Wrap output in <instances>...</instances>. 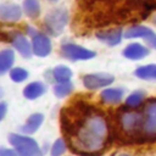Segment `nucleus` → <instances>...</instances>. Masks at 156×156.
I'll list each match as a JSON object with an SVG mask.
<instances>
[{"instance_id": "f257e3e1", "label": "nucleus", "mask_w": 156, "mask_h": 156, "mask_svg": "<svg viewBox=\"0 0 156 156\" xmlns=\"http://www.w3.org/2000/svg\"><path fill=\"white\" fill-rule=\"evenodd\" d=\"M61 130L68 147L80 156H99L110 141V124L96 107L76 101L60 113Z\"/></svg>"}, {"instance_id": "f03ea898", "label": "nucleus", "mask_w": 156, "mask_h": 156, "mask_svg": "<svg viewBox=\"0 0 156 156\" xmlns=\"http://www.w3.org/2000/svg\"><path fill=\"white\" fill-rule=\"evenodd\" d=\"M144 124V112L132 110H123L117 116V128L124 138H140Z\"/></svg>"}, {"instance_id": "7ed1b4c3", "label": "nucleus", "mask_w": 156, "mask_h": 156, "mask_svg": "<svg viewBox=\"0 0 156 156\" xmlns=\"http://www.w3.org/2000/svg\"><path fill=\"white\" fill-rule=\"evenodd\" d=\"M9 141L17 150L20 156H43L38 143L30 136L11 133L9 135Z\"/></svg>"}, {"instance_id": "20e7f679", "label": "nucleus", "mask_w": 156, "mask_h": 156, "mask_svg": "<svg viewBox=\"0 0 156 156\" xmlns=\"http://www.w3.org/2000/svg\"><path fill=\"white\" fill-rule=\"evenodd\" d=\"M67 22H68V12L62 7L51 10L50 12H48L44 20L46 30L52 35H58L66 27Z\"/></svg>"}, {"instance_id": "39448f33", "label": "nucleus", "mask_w": 156, "mask_h": 156, "mask_svg": "<svg viewBox=\"0 0 156 156\" xmlns=\"http://www.w3.org/2000/svg\"><path fill=\"white\" fill-rule=\"evenodd\" d=\"M143 140H156V99L149 100L144 108V124L141 130Z\"/></svg>"}, {"instance_id": "423d86ee", "label": "nucleus", "mask_w": 156, "mask_h": 156, "mask_svg": "<svg viewBox=\"0 0 156 156\" xmlns=\"http://www.w3.org/2000/svg\"><path fill=\"white\" fill-rule=\"evenodd\" d=\"M61 54L63 57L71 61H82V60H90L96 54L89 49H85L80 45L73 43H63L61 45Z\"/></svg>"}, {"instance_id": "0eeeda50", "label": "nucleus", "mask_w": 156, "mask_h": 156, "mask_svg": "<svg viewBox=\"0 0 156 156\" xmlns=\"http://www.w3.org/2000/svg\"><path fill=\"white\" fill-rule=\"evenodd\" d=\"M113 80H115V77L110 73H105V72L89 73L83 77V85L87 89L95 90V89H100V88L112 84Z\"/></svg>"}, {"instance_id": "6e6552de", "label": "nucleus", "mask_w": 156, "mask_h": 156, "mask_svg": "<svg viewBox=\"0 0 156 156\" xmlns=\"http://www.w3.org/2000/svg\"><path fill=\"white\" fill-rule=\"evenodd\" d=\"M32 48L33 54L39 57H45L51 52V41L44 33L35 32L32 35Z\"/></svg>"}, {"instance_id": "1a4fd4ad", "label": "nucleus", "mask_w": 156, "mask_h": 156, "mask_svg": "<svg viewBox=\"0 0 156 156\" xmlns=\"http://www.w3.org/2000/svg\"><path fill=\"white\" fill-rule=\"evenodd\" d=\"M150 54V50L147 46L140 44V43H130L123 49V56L129 60H141L146 57Z\"/></svg>"}, {"instance_id": "9d476101", "label": "nucleus", "mask_w": 156, "mask_h": 156, "mask_svg": "<svg viewBox=\"0 0 156 156\" xmlns=\"http://www.w3.org/2000/svg\"><path fill=\"white\" fill-rule=\"evenodd\" d=\"M123 34L124 33H123L122 28H112V29L98 32L96 33V38L100 41H102V43H105V44H107L110 46H115V45L121 43Z\"/></svg>"}, {"instance_id": "9b49d317", "label": "nucleus", "mask_w": 156, "mask_h": 156, "mask_svg": "<svg viewBox=\"0 0 156 156\" xmlns=\"http://www.w3.org/2000/svg\"><path fill=\"white\" fill-rule=\"evenodd\" d=\"M11 43L12 45L15 46V49L24 57V58H29L32 56V52H33V48L32 45L29 44L28 39L21 34V33H15L12 34L11 37Z\"/></svg>"}, {"instance_id": "f8f14e48", "label": "nucleus", "mask_w": 156, "mask_h": 156, "mask_svg": "<svg viewBox=\"0 0 156 156\" xmlns=\"http://www.w3.org/2000/svg\"><path fill=\"white\" fill-rule=\"evenodd\" d=\"M22 17V10L15 4H2L0 5V20L6 22H15Z\"/></svg>"}, {"instance_id": "ddd939ff", "label": "nucleus", "mask_w": 156, "mask_h": 156, "mask_svg": "<svg viewBox=\"0 0 156 156\" xmlns=\"http://www.w3.org/2000/svg\"><path fill=\"white\" fill-rule=\"evenodd\" d=\"M43 121H44V115H43V113H39V112L32 113V115L27 118L26 123L22 126L21 130H22L24 134H33V133H35V132L39 129V127L41 126Z\"/></svg>"}, {"instance_id": "4468645a", "label": "nucleus", "mask_w": 156, "mask_h": 156, "mask_svg": "<svg viewBox=\"0 0 156 156\" xmlns=\"http://www.w3.org/2000/svg\"><path fill=\"white\" fill-rule=\"evenodd\" d=\"M155 32L146 27V26H141V24H135V26H132L129 27L128 29H126L124 32V38L127 39H133V38H141V39H146L147 37H150L151 34H154Z\"/></svg>"}, {"instance_id": "2eb2a0df", "label": "nucleus", "mask_w": 156, "mask_h": 156, "mask_svg": "<svg viewBox=\"0 0 156 156\" xmlns=\"http://www.w3.org/2000/svg\"><path fill=\"white\" fill-rule=\"evenodd\" d=\"M46 88L41 82H32L27 84L23 89V95L28 100H35L45 93Z\"/></svg>"}, {"instance_id": "dca6fc26", "label": "nucleus", "mask_w": 156, "mask_h": 156, "mask_svg": "<svg viewBox=\"0 0 156 156\" xmlns=\"http://www.w3.org/2000/svg\"><path fill=\"white\" fill-rule=\"evenodd\" d=\"M124 90L122 88H107L101 91L100 98L105 104H117L122 100Z\"/></svg>"}, {"instance_id": "f3484780", "label": "nucleus", "mask_w": 156, "mask_h": 156, "mask_svg": "<svg viewBox=\"0 0 156 156\" xmlns=\"http://www.w3.org/2000/svg\"><path fill=\"white\" fill-rule=\"evenodd\" d=\"M15 62V52L11 49L0 50V76L9 72Z\"/></svg>"}, {"instance_id": "a211bd4d", "label": "nucleus", "mask_w": 156, "mask_h": 156, "mask_svg": "<svg viewBox=\"0 0 156 156\" xmlns=\"http://www.w3.org/2000/svg\"><path fill=\"white\" fill-rule=\"evenodd\" d=\"M134 74L144 80H156V65L150 63V65L140 66L135 69Z\"/></svg>"}, {"instance_id": "6ab92c4d", "label": "nucleus", "mask_w": 156, "mask_h": 156, "mask_svg": "<svg viewBox=\"0 0 156 156\" xmlns=\"http://www.w3.org/2000/svg\"><path fill=\"white\" fill-rule=\"evenodd\" d=\"M52 78L57 83H63V82H69L72 78V71L65 65H58L51 71Z\"/></svg>"}, {"instance_id": "aec40b11", "label": "nucleus", "mask_w": 156, "mask_h": 156, "mask_svg": "<svg viewBox=\"0 0 156 156\" xmlns=\"http://www.w3.org/2000/svg\"><path fill=\"white\" fill-rule=\"evenodd\" d=\"M144 98H145V93L144 91H141V90L133 91L126 99V106L128 108H138L140 106V104L143 102Z\"/></svg>"}, {"instance_id": "412c9836", "label": "nucleus", "mask_w": 156, "mask_h": 156, "mask_svg": "<svg viewBox=\"0 0 156 156\" xmlns=\"http://www.w3.org/2000/svg\"><path fill=\"white\" fill-rule=\"evenodd\" d=\"M23 10L26 15L30 18H35L40 13V5L38 0H24L23 1Z\"/></svg>"}, {"instance_id": "4be33fe9", "label": "nucleus", "mask_w": 156, "mask_h": 156, "mask_svg": "<svg viewBox=\"0 0 156 156\" xmlns=\"http://www.w3.org/2000/svg\"><path fill=\"white\" fill-rule=\"evenodd\" d=\"M73 90V84L71 82H63V83H56L54 85V94L57 98H65L69 95Z\"/></svg>"}, {"instance_id": "5701e85b", "label": "nucleus", "mask_w": 156, "mask_h": 156, "mask_svg": "<svg viewBox=\"0 0 156 156\" xmlns=\"http://www.w3.org/2000/svg\"><path fill=\"white\" fill-rule=\"evenodd\" d=\"M10 78L15 83H22L28 78V72L22 67H15L10 71Z\"/></svg>"}, {"instance_id": "b1692460", "label": "nucleus", "mask_w": 156, "mask_h": 156, "mask_svg": "<svg viewBox=\"0 0 156 156\" xmlns=\"http://www.w3.org/2000/svg\"><path fill=\"white\" fill-rule=\"evenodd\" d=\"M66 149H67V143L65 141V139L58 138V139H56L55 143L52 144L50 155H51V156H62V155L65 154Z\"/></svg>"}, {"instance_id": "393cba45", "label": "nucleus", "mask_w": 156, "mask_h": 156, "mask_svg": "<svg viewBox=\"0 0 156 156\" xmlns=\"http://www.w3.org/2000/svg\"><path fill=\"white\" fill-rule=\"evenodd\" d=\"M0 156H20L17 150L12 149H6V147H0Z\"/></svg>"}, {"instance_id": "a878e982", "label": "nucleus", "mask_w": 156, "mask_h": 156, "mask_svg": "<svg viewBox=\"0 0 156 156\" xmlns=\"http://www.w3.org/2000/svg\"><path fill=\"white\" fill-rule=\"evenodd\" d=\"M145 41H146V44H147L151 49L156 50V33H154V34H151L150 37H147V38L145 39Z\"/></svg>"}, {"instance_id": "bb28decb", "label": "nucleus", "mask_w": 156, "mask_h": 156, "mask_svg": "<svg viewBox=\"0 0 156 156\" xmlns=\"http://www.w3.org/2000/svg\"><path fill=\"white\" fill-rule=\"evenodd\" d=\"M6 112H7V104L4 101H0V121L5 117Z\"/></svg>"}, {"instance_id": "cd10ccee", "label": "nucleus", "mask_w": 156, "mask_h": 156, "mask_svg": "<svg viewBox=\"0 0 156 156\" xmlns=\"http://www.w3.org/2000/svg\"><path fill=\"white\" fill-rule=\"evenodd\" d=\"M151 22H152L154 24H156V13H155V15L151 17Z\"/></svg>"}, {"instance_id": "c85d7f7f", "label": "nucleus", "mask_w": 156, "mask_h": 156, "mask_svg": "<svg viewBox=\"0 0 156 156\" xmlns=\"http://www.w3.org/2000/svg\"><path fill=\"white\" fill-rule=\"evenodd\" d=\"M4 95V91H2V89H1V87H0V98Z\"/></svg>"}, {"instance_id": "c756f323", "label": "nucleus", "mask_w": 156, "mask_h": 156, "mask_svg": "<svg viewBox=\"0 0 156 156\" xmlns=\"http://www.w3.org/2000/svg\"><path fill=\"white\" fill-rule=\"evenodd\" d=\"M119 156H129V155H127V154H122V155H119Z\"/></svg>"}, {"instance_id": "7c9ffc66", "label": "nucleus", "mask_w": 156, "mask_h": 156, "mask_svg": "<svg viewBox=\"0 0 156 156\" xmlns=\"http://www.w3.org/2000/svg\"><path fill=\"white\" fill-rule=\"evenodd\" d=\"M49 1H57V0H49Z\"/></svg>"}]
</instances>
